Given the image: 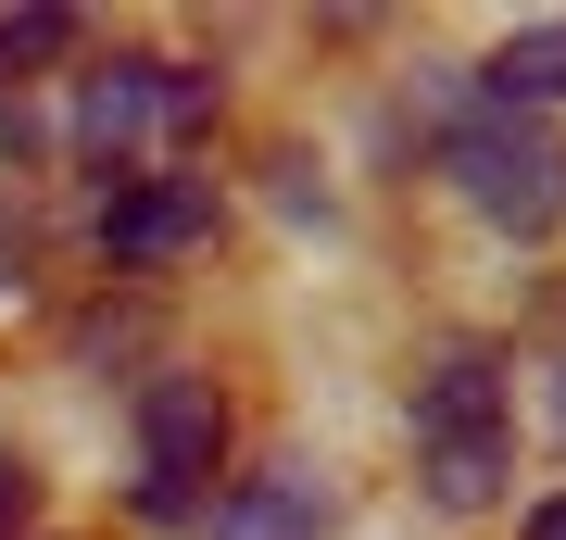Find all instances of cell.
<instances>
[{
    "label": "cell",
    "mask_w": 566,
    "mask_h": 540,
    "mask_svg": "<svg viewBox=\"0 0 566 540\" xmlns=\"http://www.w3.org/2000/svg\"><path fill=\"white\" fill-rule=\"evenodd\" d=\"M416 478H428L441 516L504 502V478H516V402H504V364L491 352H441L416 378Z\"/></svg>",
    "instance_id": "cell-1"
},
{
    "label": "cell",
    "mask_w": 566,
    "mask_h": 540,
    "mask_svg": "<svg viewBox=\"0 0 566 540\" xmlns=\"http://www.w3.org/2000/svg\"><path fill=\"white\" fill-rule=\"evenodd\" d=\"M441 163H453L465 214L504 226V240H554V226H566V139L542 114H465L441 139Z\"/></svg>",
    "instance_id": "cell-2"
},
{
    "label": "cell",
    "mask_w": 566,
    "mask_h": 540,
    "mask_svg": "<svg viewBox=\"0 0 566 540\" xmlns=\"http://www.w3.org/2000/svg\"><path fill=\"white\" fill-rule=\"evenodd\" d=\"M214 465H227V390L214 378H151L139 390V516L151 528H189L214 502Z\"/></svg>",
    "instance_id": "cell-3"
},
{
    "label": "cell",
    "mask_w": 566,
    "mask_h": 540,
    "mask_svg": "<svg viewBox=\"0 0 566 540\" xmlns=\"http://www.w3.org/2000/svg\"><path fill=\"white\" fill-rule=\"evenodd\" d=\"M202 114H214V88L189 76V63H102V76L76 88V151H88V163H126V151H177Z\"/></svg>",
    "instance_id": "cell-4"
},
{
    "label": "cell",
    "mask_w": 566,
    "mask_h": 540,
    "mask_svg": "<svg viewBox=\"0 0 566 540\" xmlns=\"http://www.w3.org/2000/svg\"><path fill=\"white\" fill-rule=\"evenodd\" d=\"M214 240V177H189V163H164V177H126L102 201V252L114 264H177Z\"/></svg>",
    "instance_id": "cell-5"
},
{
    "label": "cell",
    "mask_w": 566,
    "mask_h": 540,
    "mask_svg": "<svg viewBox=\"0 0 566 540\" xmlns=\"http://www.w3.org/2000/svg\"><path fill=\"white\" fill-rule=\"evenodd\" d=\"M327 528H340V502H327L303 465H277V478L227 490V516H214V540H327Z\"/></svg>",
    "instance_id": "cell-6"
},
{
    "label": "cell",
    "mask_w": 566,
    "mask_h": 540,
    "mask_svg": "<svg viewBox=\"0 0 566 540\" xmlns=\"http://www.w3.org/2000/svg\"><path fill=\"white\" fill-rule=\"evenodd\" d=\"M479 76H491V114H554V100H566V13L516 25V39L479 63Z\"/></svg>",
    "instance_id": "cell-7"
},
{
    "label": "cell",
    "mask_w": 566,
    "mask_h": 540,
    "mask_svg": "<svg viewBox=\"0 0 566 540\" xmlns=\"http://www.w3.org/2000/svg\"><path fill=\"white\" fill-rule=\"evenodd\" d=\"M63 39H76L63 13H13V25H0V63H39V51H63Z\"/></svg>",
    "instance_id": "cell-8"
},
{
    "label": "cell",
    "mask_w": 566,
    "mask_h": 540,
    "mask_svg": "<svg viewBox=\"0 0 566 540\" xmlns=\"http://www.w3.org/2000/svg\"><path fill=\"white\" fill-rule=\"evenodd\" d=\"M39 516V478H25V465H0V528H25Z\"/></svg>",
    "instance_id": "cell-9"
},
{
    "label": "cell",
    "mask_w": 566,
    "mask_h": 540,
    "mask_svg": "<svg viewBox=\"0 0 566 540\" xmlns=\"http://www.w3.org/2000/svg\"><path fill=\"white\" fill-rule=\"evenodd\" d=\"M528 540H566V502H542V516H528Z\"/></svg>",
    "instance_id": "cell-10"
},
{
    "label": "cell",
    "mask_w": 566,
    "mask_h": 540,
    "mask_svg": "<svg viewBox=\"0 0 566 540\" xmlns=\"http://www.w3.org/2000/svg\"><path fill=\"white\" fill-rule=\"evenodd\" d=\"M554 427H566V364H554Z\"/></svg>",
    "instance_id": "cell-11"
}]
</instances>
